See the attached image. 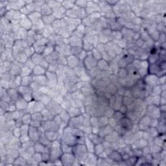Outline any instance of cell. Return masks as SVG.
Segmentation results:
<instances>
[{
    "mask_svg": "<svg viewBox=\"0 0 166 166\" xmlns=\"http://www.w3.org/2000/svg\"><path fill=\"white\" fill-rule=\"evenodd\" d=\"M57 19L55 18L53 15H49V16H42V22L46 26L47 25H51L52 23H53Z\"/></svg>",
    "mask_w": 166,
    "mask_h": 166,
    "instance_id": "cell-24",
    "label": "cell"
},
{
    "mask_svg": "<svg viewBox=\"0 0 166 166\" xmlns=\"http://www.w3.org/2000/svg\"><path fill=\"white\" fill-rule=\"evenodd\" d=\"M105 148L102 143H99V144H97L95 145V147H94V154H96L97 156L99 155L102 153V152L105 151Z\"/></svg>",
    "mask_w": 166,
    "mask_h": 166,
    "instance_id": "cell-37",
    "label": "cell"
},
{
    "mask_svg": "<svg viewBox=\"0 0 166 166\" xmlns=\"http://www.w3.org/2000/svg\"><path fill=\"white\" fill-rule=\"evenodd\" d=\"M162 92L161 88H160V85L155 86L152 87V96H160V94Z\"/></svg>",
    "mask_w": 166,
    "mask_h": 166,
    "instance_id": "cell-52",
    "label": "cell"
},
{
    "mask_svg": "<svg viewBox=\"0 0 166 166\" xmlns=\"http://www.w3.org/2000/svg\"><path fill=\"white\" fill-rule=\"evenodd\" d=\"M143 82L145 84L149 85L151 87H154L155 86L160 85L159 77L156 75L153 74H147L143 78Z\"/></svg>",
    "mask_w": 166,
    "mask_h": 166,
    "instance_id": "cell-3",
    "label": "cell"
},
{
    "mask_svg": "<svg viewBox=\"0 0 166 166\" xmlns=\"http://www.w3.org/2000/svg\"><path fill=\"white\" fill-rule=\"evenodd\" d=\"M32 75V70L30 69L29 68H28L26 66H24L21 70V73H20V76L22 77H26V76L28 75Z\"/></svg>",
    "mask_w": 166,
    "mask_h": 166,
    "instance_id": "cell-38",
    "label": "cell"
},
{
    "mask_svg": "<svg viewBox=\"0 0 166 166\" xmlns=\"http://www.w3.org/2000/svg\"><path fill=\"white\" fill-rule=\"evenodd\" d=\"M137 160H138V156H135V155H133L130 157H129L127 160H125L126 165H136Z\"/></svg>",
    "mask_w": 166,
    "mask_h": 166,
    "instance_id": "cell-42",
    "label": "cell"
},
{
    "mask_svg": "<svg viewBox=\"0 0 166 166\" xmlns=\"http://www.w3.org/2000/svg\"><path fill=\"white\" fill-rule=\"evenodd\" d=\"M53 120L55 121V122H56L58 125H60L62 124V123L63 122H62V118L61 117H60V114H57L55 115V116L54 117V119Z\"/></svg>",
    "mask_w": 166,
    "mask_h": 166,
    "instance_id": "cell-62",
    "label": "cell"
},
{
    "mask_svg": "<svg viewBox=\"0 0 166 166\" xmlns=\"http://www.w3.org/2000/svg\"><path fill=\"white\" fill-rule=\"evenodd\" d=\"M146 115H148L151 118H155V119H158L161 114V111L159 109V107L156 106L154 105H148L147 107Z\"/></svg>",
    "mask_w": 166,
    "mask_h": 166,
    "instance_id": "cell-2",
    "label": "cell"
},
{
    "mask_svg": "<svg viewBox=\"0 0 166 166\" xmlns=\"http://www.w3.org/2000/svg\"><path fill=\"white\" fill-rule=\"evenodd\" d=\"M33 75H28L26 76V77H22V84L21 85L22 86H29L31 85V84L33 82Z\"/></svg>",
    "mask_w": 166,
    "mask_h": 166,
    "instance_id": "cell-32",
    "label": "cell"
},
{
    "mask_svg": "<svg viewBox=\"0 0 166 166\" xmlns=\"http://www.w3.org/2000/svg\"><path fill=\"white\" fill-rule=\"evenodd\" d=\"M22 120L23 124L30 125L31 122H32V114L29 112L25 113L22 116Z\"/></svg>",
    "mask_w": 166,
    "mask_h": 166,
    "instance_id": "cell-31",
    "label": "cell"
},
{
    "mask_svg": "<svg viewBox=\"0 0 166 166\" xmlns=\"http://www.w3.org/2000/svg\"><path fill=\"white\" fill-rule=\"evenodd\" d=\"M45 75L49 81H58V77L56 72H52L47 70Z\"/></svg>",
    "mask_w": 166,
    "mask_h": 166,
    "instance_id": "cell-34",
    "label": "cell"
},
{
    "mask_svg": "<svg viewBox=\"0 0 166 166\" xmlns=\"http://www.w3.org/2000/svg\"><path fill=\"white\" fill-rule=\"evenodd\" d=\"M97 68L101 72L102 71H107L109 68V62L102 59L97 61Z\"/></svg>",
    "mask_w": 166,
    "mask_h": 166,
    "instance_id": "cell-23",
    "label": "cell"
},
{
    "mask_svg": "<svg viewBox=\"0 0 166 166\" xmlns=\"http://www.w3.org/2000/svg\"><path fill=\"white\" fill-rule=\"evenodd\" d=\"M87 3L88 1H75V5L79 7L83 8V9H86L87 7Z\"/></svg>",
    "mask_w": 166,
    "mask_h": 166,
    "instance_id": "cell-57",
    "label": "cell"
},
{
    "mask_svg": "<svg viewBox=\"0 0 166 166\" xmlns=\"http://www.w3.org/2000/svg\"><path fill=\"white\" fill-rule=\"evenodd\" d=\"M117 76L119 79H126L128 77V72L126 68H120L117 71Z\"/></svg>",
    "mask_w": 166,
    "mask_h": 166,
    "instance_id": "cell-29",
    "label": "cell"
},
{
    "mask_svg": "<svg viewBox=\"0 0 166 166\" xmlns=\"http://www.w3.org/2000/svg\"><path fill=\"white\" fill-rule=\"evenodd\" d=\"M108 157L109 158L111 159L112 161H114V162H122L123 161V158H122V155L120 152L117 151V150H113V151L111 152Z\"/></svg>",
    "mask_w": 166,
    "mask_h": 166,
    "instance_id": "cell-13",
    "label": "cell"
},
{
    "mask_svg": "<svg viewBox=\"0 0 166 166\" xmlns=\"http://www.w3.org/2000/svg\"><path fill=\"white\" fill-rule=\"evenodd\" d=\"M29 86L31 88V89H32V91L39 90V89H40L41 87L40 84H39L38 83H36L35 81H33V82L31 84V85Z\"/></svg>",
    "mask_w": 166,
    "mask_h": 166,
    "instance_id": "cell-56",
    "label": "cell"
},
{
    "mask_svg": "<svg viewBox=\"0 0 166 166\" xmlns=\"http://www.w3.org/2000/svg\"><path fill=\"white\" fill-rule=\"evenodd\" d=\"M84 145H85L87 151H88V152L94 153L95 144L90 140V139L87 136H85V139H84Z\"/></svg>",
    "mask_w": 166,
    "mask_h": 166,
    "instance_id": "cell-22",
    "label": "cell"
},
{
    "mask_svg": "<svg viewBox=\"0 0 166 166\" xmlns=\"http://www.w3.org/2000/svg\"><path fill=\"white\" fill-rule=\"evenodd\" d=\"M47 70L45 69L40 65H36L32 70V74L33 76H40L46 74Z\"/></svg>",
    "mask_w": 166,
    "mask_h": 166,
    "instance_id": "cell-19",
    "label": "cell"
},
{
    "mask_svg": "<svg viewBox=\"0 0 166 166\" xmlns=\"http://www.w3.org/2000/svg\"><path fill=\"white\" fill-rule=\"evenodd\" d=\"M27 17L29 18V20L31 21V22L33 23V24L35 25L39 22V21H40L42 20V15L41 14V12L35 11L31 12L30 14L27 16Z\"/></svg>",
    "mask_w": 166,
    "mask_h": 166,
    "instance_id": "cell-14",
    "label": "cell"
},
{
    "mask_svg": "<svg viewBox=\"0 0 166 166\" xmlns=\"http://www.w3.org/2000/svg\"><path fill=\"white\" fill-rule=\"evenodd\" d=\"M120 137L121 136H120V134H118L116 131L114 130L105 137L104 140L109 141L110 143H114V142L117 141L118 139H120Z\"/></svg>",
    "mask_w": 166,
    "mask_h": 166,
    "instance_id": "cell-12",
    "label": "cell"
},
{
    "mask_svg": "<svg viewBox=\"0 0 166 166\" xmlns=\"http://www.w3.org/2000/svg\"><path fill=\"white\" fill-rule=\"evenodd\" d=\"M16 107L17 110L19 111H22V110H26L28 106V102L26 101L22 97L20 99L17 100L15 102Z\"/></svg>",
    "mask_w": 166,
    "mask_h": 166,
    "instance_id": "cell-16",
    "label": "cell"
},
{
    "mask_svg": "<svg viewBox=\"0 0 166 166\" xmlns=\"http://www.w3.org/2000/svg\"><path fill=\"white\" fill-rule=\"evenodd\" d=\"M45 135L48 138L51 142L53 141L58 139L59 137L60 136V134L59 132H55V131H51V130H47L45 131Z\"/></svg>",
    "mask_w": 166,
    "mask_h": 166,
    "instance_id": "cell-21",
    "label": "cell"
},
{
    "mask_svg": "<svg viewBox=\"0 0 166 166\" xmlns=\"http://www.w3.org/2000/svg\"><path fill=\"white\" fill-rule=\"evenodd\" d=\"M50 147H46L44 146L43 144H42L40 142H36L34 145V148H35L36 152H39V153H43L46 150Z\"/></svg>",
    "mask_w": 166,
    "mask_h": 166,
    "instance_id": "cell-26",
    "label": "cell"
},
{
    "mask_svg": "<svg viewBox=\"0 0 166 166\" xmlns=\"http://www.w3.org/2000/svg\"><path fill=\"white\" fill-rule=\"evenodd\" d=\"M112 38L117 39V40H122L123 38V35L121 31H112Z\"/></svg>",
    "mask_w": 166,
    "mask_h": 166,
    "instance_id": "cell-51",
    "label": "cell"
},
{
    "mask_svg": "<svg viewBox=\"0 0 166 166\" xmlns=\"http://www.w3.org/2000/svg\"><path fill=\"white\" fill-rule=\"evenodd\" d=\"M59 114L60 115V117H61V118H62V122L68 123V122L70 121L71 117L70 116V115H69V114H68L67 110L62 109L61 112H60Z\"/></svg>",
    "mask_w": 166,
    "mask_h": 166,
    "instance_id": "cell-39",
    "label": "cell"
},
{
    "mask_svg": "<svg viewBox=\"0 0 166 166\" xmlns=\"http://www.w3.org/2000/svg\"><path fill=\"white\" fill-rule=\"evenodd\" d=\"M18 90L20 94L21 95V96H24V95L29 94V93H32L33 91L31 88H30V86H22L21 85L18 88Z\"/></svg>",
    "mask_w": 166,
    "mask_h": 166,
    "instance_id": "cell-30",
    "label": "cell"
},
{
    "mask_svg": "<svg viewBox=\"0 0 166 166\" xmlns=\"http://www.w3.org/2000/svg\"><path fill=\"white\" fill-rule=\"evenodd\" d=\"M32 158L36 162L38 163V164H39V163L42 161V153H39V152H35V153L34 154L33 156H32Z\"/></svg>",
    "mask_w": 166,
    "mask_h": 166,
    "instance_id": "cell-54",
    "label": "cell"
},
{
    "mask_svg": "<svg viewBox=\"0 0 166 166\" xmlns=\"http://www.w3.org/2000/svg\"><path fill=\"white\" fill-rule=\"evenodd\" d=\"M73 135L75 136L76 138H81V137L85 136V134L80 128H73Z\"/></svg>",
    "mask_w": 166,
    "mask_h": 166,
    "instance_id": "cell-46",
    "label": "cell"
},
{
    "mask_svg": "<svg viewBox=\"0 0 166 166\" xmlns=\"http://www.w3.org/2000/svg\"><path fill=\"white\" fill-rule=\"evenodd\" d=\"M67 111L71 117H77V116H79V115H80L81 114H81L80 109L74 107H71L70 109L67 110Z\"/></svg>",
    "mask_w": 166,
    "mask_h": 166,
    "instance_id": "cell-28",
    "label": "cell"
},
{
    "mask_svg": "<svg viewBox=\"0 0 166 166\" xmlns=\"http://www.w3.org/2000/svg\"><path fill=\"white\" fill-rule=\"evenodd\" d=\"M62 6L64 8V9L68 10L72 9L75 5V1H62L61 3Z\"/></svg>",
    "mask_w": 166,
    "mask_h": 166,
    "instance_id": "cell-36",
    "label": "cell"
},
{
    "mask_svg": "<svg viewBox=\"0 0 166 166\" xmlns=\"http://www.w3.org/2000/svg\"><path fill=\"white\" fill-rule=\"evenodd\" d=\"M25 66H26L28 67V68H29L30 69L33 70V69L34 68H35L36 65H35V63L33 62V60H31V59H28V60H27V62H26V63L25 64Z\"/></svg>",
    "mask_w": 166,
    "mask_h": 166,
    "instance_id": "cell-61",
    "label": "cell"
},
{
    "mask_svg": "<svg viewBox=\"0 0 166 166\" xmlns=\"http://www.w3.org/2000/svg\"><path fill=\"white\" fill-rule=\"evenodd\" d=\"M23 122L22 120V117L19 118V119L15 120V126L16 127H21L23 125Z\"/></svg>",
    "mask_w": 166,
    "mask_h": 166,
    "instance_id": "cell-63",
    "label": "cell"
},
{
    "mask_svg": "<svg viewBox=\"0 0 166 166\" xmlns=\"http://www.w3.org/2000/svg\"><path fill=\"white\" fill-rule=\"evenodd\" d=\"M41 14L42 16H49L53 14V10L49 7V5H47L46 3H45V4L41 8Z\"/></svg>",
    "mask_w": 166,
    "mask_h": 166,
    "instance_id": "cell-25",
    "label": "cell"
},
{
    "mask_svg": "<svg viewBox=\"0 0 166 166\" xmlns=\"http://www.w3.org/2000/svg\"><path fill=\"white\" fill-rule=\"evenodd\" d=\"M33 80L36 81V83H38L41 86H47V82H48V80H47L46 75L40 76H33Z\"/></svg>",
    "mask_w": 166,
    "mask_h": 166,
    "instance_id": "cell-20",
    "label": "cell"
},
{
    "mask_svg": "<svg viewBox=\"0 0 166 166\" xmlns=\"http://www.w3.org/2000/svg\"><path fill=\"white\" fill-rule=\"evenodd\" d=\"M12 134L13 136L17 138H20L22 136V133H21V128L20 127H15L12 130Z\"/></svg>",
    "mask_w": 166,
    "mask_h": 166,
    "instance_id": "cell-55",
    "label": "cell"
},
{
    "mask_svg": "<svg viewBox=\"0 0 166 166\" xmlns=\"http://www.w3.org/2000/svg\"><path fill=\"white\" fill-rule=\"evenodd\" d=\"M51 100H52L51 97H50V96H49L48 95H44V96H43V97H42L41 101L43 102V103L46 106V105L48 104L50 101H51Z\"/></svg>",
    "mask_w": 166,
    "mask_h": 166,
    "instance_id": "cell-58",
    "label": "cell"
},
{
    "mask_svg": "<svg viewBox=\"0 0 166 166\" xmlns=\"http://www.w3.org/2000/svg\"><path fill=\"white\" fill-rule=\"evenodd\" d=\"M88 55V52H86V51H84V49H83V51L80 53V54L78 55V58L79 59L80 61H83V60L86 59V57Z\"/></svg>",
    "mask_w": 166,
    "mask_h": 166,
    "instance_id": "cell-60",
    "label": "cell"
},
{
    "mask_svg": "<svg viewBox=\"0 0 166 166\" xmlns=\"http://www.w3.org/2000/svg\"><path fill=\"white\" fill-rule=\"evenodd\" d=\"M55 51V47H52V46H46V48L44 49V52L42 55L44 57H47V56H50L53 51Z\"/></svg>",
    "mask_w": 166,
    "mask_h": 166,
    "instance_id": "cell-45",
    "label": "cell"
},
{
    "mask_svg": "<svg viewBox=\"0 0 166 166\" xmlns=\"http://www.w3.org/2000/svg\"><path fill=\"white\" fill-rule=\"evenodd\" d=\"M119 124L122 125L123 128H125L126 130H127L128 131H130L134 125L133 121L129 119L128 117H126V115L123 116L122 119L120 120Z\"/></svg>",
    "mask_w": 166,
    "mask_h": 166,
    "instance_id": "cell-11",
    "label": "cell"
},
{
    "mask_svg": "<svg viewBox=\"0 0 166 166\" xmlns=\"http://www.w3.org/2000/svg\"><path fill=\"white\" fill-rule=\"evenodd\" d=\"M60 159L61 160L64 165H72L74 164L75 156L72 152H68V153H63Z\"/></svg>",
    "mask_w": 166,
    "mask_h": 166,
    "instance_id": "cell-6",
    "label": "cell"
},
{
    "mask_svg": "<svg viewBox=\"0 0 166 166\" xmlns=\"http://www.w3.org/2000/svg\"><path fill=\"white\" fill-rule=\"evenodd\" d=\"M83 116L82 114L77 117H71L69 122L68 123V125L71 126L73 128H79L83 125Z\"/></svg>",
    "mask_w": 166,
    "mask_h": 166,
    "instance_id": "cell-7",
    "label": "cell"
},
{
    "mask_svg": "<svg viewBox=\"0 0 166 166\" xmlns=\"http://www.w3.org/2000/svg\"><path fill=\"white\" fill-rule=\"evenodd\" d=\"M83 47H71V51H72V55L78 56L80 54V53L83 51Z\"/></svg>",
    "mask_w": 166,
    "mask_h": 166,
    "instance_id": "cell-53",
    "label": "cell"
},
{
    "mask_svg": "<svg viewBox=\"0 0 166 166\" xmlns=\"http://www.w3.org/2000/svg\"><path fill=\"white\" fill-rule=\"evenodd\" d=\"M159 82H160V84H165V75L159 77Z\"/></svg>",
    "mask_w": 166,
    "mask_h": 166,
    "instance_id": "cell-64",
    "label": "cell"
},
{
    "mask_svg": "<svg viewBox=\"0 0 166 166\" xmlns=\"http://www.w3.org/2000/svg\"><path fill=\"white\" fill-rule=\"evenodd\" d=\"M66 58L68 62V66H69L70 68L73 69V68H75L79 66L81 61L77 56L71 55L70 56L66 57Z\"/></svg>",
    "mask_w": 166,
    "mask_h": 166,
    "instance_id": "cell-9",
    "label": "cell"
},
{
    "mask_svg": "<svg viewBox=\"0 0 166 166\" xmlns=\"http://www.w3.org/2000/svg\"><path fill=\"white\" fill-rule=\"evenodd\" d=\"M7 92H8V94L9 95L10 97L11 98L12 101H13L15 102L17 101V100L20 99V98H22V96H21V95L20 94L19 92H18V90H17L16 89L9 88V89H7ZM10 104H12V102Z\"/></svg>",
    "mask_w": 166,
    "mask_h": 166,
    "instance_id": "cell-15",
    "label": "cell"
},
{
    "mask_svg": "<svg viewBox=\"0 0 166 166\" xmlns=\"http://www.w3.org/2000/svg\"><path fill=\"white\" fill-rule=\"evenodd\" d=\"M113 130H114V128L111 127L110 125H107L106 126H102V127H99V131L98 134L100 136H101L102 138H104L105 136L110 134Z\"/></svg>",
    "mask_w": 166,
    "mask_h": 166,
    "instance_id": "cell-17",
    "label": "cell"
},
{
    "mask_svg": "<svg viewBox=\"0 0 166 166\" xmlns=\"http://www.w3.org/2000/svg\"><path fill=\"white\" fill-rule=\"evenodd\" d=\"M90 124L92 126H99L98 117L92 116L90 117Z\"/></svg>",
    "mask_w": 166,
    "mask_h": 166,
    "instance_id": "cell-59",
    "label": "cell"
},
{
    "mask_svg": "<svg viewBox=\"0 0 166 166\" xmlns=\"http://www.w3.org/2000/svg\"><path fill=\"white\" fill-rule=\"evenodd\" d=\"M83 63L84 68H85L87 71H89L97 66V60L93 57L92 54V51H90L88 52V55H87L86 59L83 60Z\"/></svg>",
    "mask_w": 166,
    "mask_h": 166,
    "instance_id": "cell-1",
    "label": "cell"
},
{
    "mask_svg": "<svg viewBox=\"0 0 166 166\" xmlns=\"http://www.w3.org/2000/svg\"><path fill=\"white\" fill-rule=\"evenodd\" d=\"M32 95H33V100H35V101H41L42 97H43V96H44V95L43 94H42L39 90L33 91Z\"/></svg>",
    "mask_w": 166,
    "mask_h": 166,
    "instance_id": "cell-44",
    "label": "cell"
},
{
    "mask_svg": "<svg viewBox=\"0 0 166 166\" xmlns=\"http://www.w3.org/2000/svg\"><path fill=\"white\" fill-rule=\"evenodd\" d=\"M20 25L21 27L25 29L27 31L31 30L33 26V23L31 22L29 18L27 16L24 15H22V17L20 20Z\"/></svg>",
    "mask_w": 166,
    "mask_h": 166,
    "instance_id": "cell-10",
    "label": "cell"
},
{
    "mask_svg": "<svg viewBox=\"0 0 166 166\" xmlns=\"http://www.w3.org/2000/svg\"><path fill=\"white\" fill-rule=\"evenodd\" d=\"M30 125L23 124L21 126V133H22V136H27L29 134V130Z\"/></svg>",
    "mask_w": 166,
    "mask_h": 166,
    "instance_id": "cell-49",
    "label": "cell"
},
{
    "mask_svg": "<svg viewBox=\"0 0 166 166\" xmlns=\"http://www.w3.org/2000/svg\"><path fill=\"white\" fill-rule=\"evenodd\" d=\"M63 154V152L60 147H50V161L55 162L60 159Z\"/></svg>",
    "mask_w": 166,
    "mask_h": 166,
    "instance_id": "cell-5",
    "label": "cell"
},
{
    "mask_svg": "<svg viewBox=\"0 0 166 166\" xmlns=\"http://www.w3.org/2000/svg\"><path fill=\"white\" fill-rule=\"evenodd\" d=\"M28 136L29 137L31 140L35 142L39 141V138H40V133H39L38 128L34 127V126H30L29 130Z\"/></svg>",
    "mask_w": 166,
    "mask_h": 166,
    "instance_id": "cell-8",
    "label": "cell"
},
{
    "mask_svg": "<svg viewBox=\"0 0 166 166\" xmlns=\"http://www.w3.org/2000/svg\"><path fill=\"white\" fill-rule=\"evenodd\" d=\"M156 129L158 132L159 134H165L166 127H165V122H161V121H159L158 124L156 126Z\"/></svg>",
    "mask_w": 166,
    "mask_h": 166,
    "instance_id": "cell-40",
    "label": "cell"
},
{
    "mask_svg": "<svg viewBox=\"0 0 166 166\" xmlns=\"http://www.w3.org/2000/svg\"><path fill=\"white\" fill-rule=\"evenodd\" d=\"M92 56L95 59L97 60V61L99 60L102 59V55L101 53H100L99 51H97V50L94 48L93 50L92 51Z\"/></svg>",
    "mask_w": 166,
    "mask_h": 166,
    "instance_id": "cell-50",
    "label": "cell"
},
{
    "mask_svg": "<svg viewBox=\"0 0 166 166\" xmlns=\"http://www.w3.org/2000/svg\"><path fill=\"white\" fill-rule=\"evenodd\" d=\"M87 136L90 139V140L93 142L95 145L102 143L104 141V138H102L101 136H100L98 134L91 133L88 134Z\"/></svg>",
    "mask_w": 166,
    "mask_h": 166,
    "instance_id": "cell-18",
    "label": "cell"
},
{
    "mask_svg": "<svg viewBox=\"0 0 166 166\" xmlns=\"http://www.w3.org/2000/svg\"><path fill=\"white\" fill-rule=\"evenodd\" d=\"M24 53H25V54L27 55V57L29 58V59H31L33 55L35 53V48H34L33 46L28 47H27V48H25L24 49Z\"/></svg>",
    "mask_w": 166,
    "mask_h": 166,
    "instance_id": "cell-43",
    "label": "cell"
},
{
    "mask_svg": "<svg viewBox=\"0 0 166 166\" xmlns=\"http://www.w3.org/2000/svg\"><path fill=\"white\" fill-rule=\"evenodd\" d=\"M114 112H115V110L113 109L112 108L108 106L106 107V109H105L104 115H106V116L109 118L112 117L113 116V115H114Z\"/></svg>",
    "mask_w": 166,
    "mask_h": 166,
    "instance_id": "cell-48",
    "label": "cell"
},
{
    "mask_svg": "<svg viewBox=\"0 0 166 166\" xmlns=\"http://www.w3.org/2000/svg\"><path fill=\"white\" fill-rule=\"evenodd\" d=\"M108 122H109V117H107L106 115H102L98 117V125L99 127L107 125Z\"/></svg>",
    "mask_w": 166,
    "mask_h": 166,
    "instance_id": "cell-35",
    "label": "cell"
},
{
    "mask_svg": "<svg viewBox=\"0 0 166 166\" xmlns=\"http://www.w3.org/2000/svg\"><path fill=\"white\" fill-rule=\"evenodd\" d=\"M88 152L87 151L85 145L83 143H76L72 146V153L75 155V158L79 157L82 155Z\"/></svg>",
    "mask_w": 166,
    "mask_h": 166,
    "instance_id": "cell-4",
    "label": "cell"
},
{
    "mask_svg": "<svg viewBox=\"0 0 166 166\" xmlns=\"http://www.w3.org/2000/svg\"><path fill=\"white\" fill-rule=\"evenodd\" d=\"M61 149L63 153H68V152H72V146H70L64 142L61 141Z\"/></svg>",
    "mask_w": 166,
    "mask_h": 166,
    "instance_id": "cell-41",
    "label": "cell"
},
{
    "mask_svg": "<svg viewBox=\"0 0 166 166\" xmlns=\"http://www.w3.org/2000/svg\"><path fill=\"white\" fill-rule=\"evenodd\" d=\"M46 3L49 5V7L51 8L53 11L54 10L58 9V8L60 7V6H62L61 3L62 1H46Z\"/></svg>",
    "mask_w": 166,
    "mask_h": 166,
    "instance_id": "cell-33",
    "label": "cell"
},
{
    "mask_svg": "<svg viewBox=\"0 0 166 166\" xmlns=\"http://www.w3.org/2000/svg\"><path fill=\"white\" fill-rule=\"evenodd\" d=\"M32 114V120L37 121V122H42L44 121V117L41 112H35Z\"/></svg>",
    "mask_w": 166,
    "mask_h": 166,
    "instance_id": "cell-47",
    "label": "cell"
},
{
    "mask_svg": "<svg viewBox=\"0 0 166 166\" xmlns=\"http://www.w3.org/2000/svg\"><path fill=\"white\" fill-rule=\"evenodd\" d=\"M31 59L33 60V62L35 63V65H40L41 62L44 60V57L42 54H39L35 53Z\"/></svg>",
    "mask_w": 166,
    "mask_h": 166,
    "instance_id": "cell-27",
    "label": "cell"
}]
</instances>
